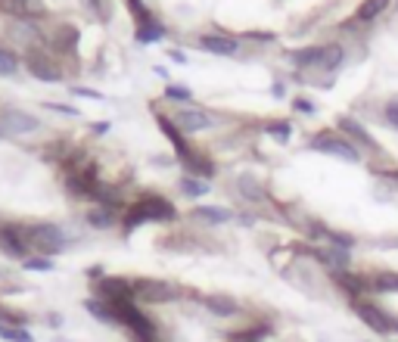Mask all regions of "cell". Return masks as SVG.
I'll return each mask as SVG.
<instances>
[{"label": "cell", "mask_w": 398, "mask_h": 342, "mask_svg": "<svg viewBox=\"0 0 398 342\" xmlns=\"http://www.w3.org/2000/svg\"><path fill=\"white\" fill-rule=\"evenodd\" d=\"M0 10L16 16V19L44 16V4H41V0H0Z\"/></svg>", "instance_id": "cell-10"}, {"label": "cell", "mask_w": 398, "mask_h": 342, "mask_svg": "<svg viewBox=\"0 0 398 342\" xmlns=\"http://www.w3.org/2000/svg\"><path fill=\"white\" fill-rule=\"evenodd\" d=\"M339 128H343V131H349V137H352V140L364 143L367 150H380V147H376V140H373V137L367 134V128H364V125H358V121H354V119H339Z\"/></svg>", "instance_id": "cell-16"}, {"label": "cell", "mask_w": 398, "mask_h": 342, "mask_svg": "<svg viewBox=\"0 0 398 342\" xmlns=\"http://www.w3.org/2000/svg\"><path fill=\"white\" fill-rule=\"evenodd\" d=\"M165 34V25L162 22H147V25H137V41L140 44H153V41H159Z\"/></svg>", "instance_id": "cell-21"}, {"label": "cell", "mask_w": 398, "mask_h": 342, "mask_svg": "<svg viewBox=\"0 0 398 342\" xmlns=\"http://www.w3.org/2000/svg\"><path fill=\"white\" fill-rule=\"evenodd\" d=\"M237 190H240V196L243 199H249V202H262L265 199L262 180L252 178V174H240V178H237Z\"/></svg>", "instance_id": "cell-13"}, {"label": "cell", "mask_w": 398, "mask_h": 342, "mask_svg": "<svg viewBox=\"0 0 398 342\" xmlns=\"http://www.w3.org/2000/svg\"><path fill=\"white\" fill-rule=\"evenodd\" d=\"M389 4H392V0H364V4L358 6V13H354V19L358 22H373Z\"/></svg>", "instance_id": "cell-18"}, {"label": "cell", "mask_w": 398, "mask_h": 342, "mask_svg": "<svg viewBox=\"0 0 398 342\" xmlns=\"http://www.w3.org/2000/svg\"><path fill=\"white\" fill-rule=\"evenodd\" d=\"M41 131V121L34 115L22 112V109H0V134H13V137H25V134H34Z\"/></svg>", "instance_id": "cell-6"}, {"label": "cell", "mask_w": 398, "mask_h": 342, "mask_svg": "<svg viewBox=\"0 0 398 342\" xmlns=\"http://www.w3.org/2000/svg\"><path fill=\"white\" fill-rule=\"evenodd\" d=\"M293 106H296V112H305V115H308V112H314V103H308L305 97H296V100H293Z\"/></svg>", "instance_id": "cell-31"}, {"label": "cell", "mask_w": 398, "mask_h": 342, "mask_svg": "<svg viewBox=\"0 0 398 342\" xmlns=\"http://www.w3.org/2000/svg\"><path fill=\"white\" fill-rule=\"evenodd\" d=\"M165 93H168L171 100H190V97H193V93H190V87H168V91H165Z\"/></svg>", "instance_id": "cell-30"}, {"label": "cell", "mask_w": 398, "mask_h": 342, "mask_svg": "<svg viewBox=\"0 0 398 342\" xmlns=\"http://www.w3.org/2000/svg\"><path fill=\"white\" fill-rule=\"evenodd\" d=\"M371 293H398V271H376L367 277Z\"/></svg>", "instance_id": "cell-14"}, {"label": "cell", "mask_w": 398, "mask_h": 342, "mask_svg": "<svg viewBox=\"0 0 398 342\" xmlns=\"http://www.w3.org/2000/svg\"><path fill=\"white\" fill-rule=\"evenodd\" d=\"M199 47L208 50V53H218V56H234L240 50V44H237V38H230V34H202Z\"/></svg>", "instance_id": "cell-11"}, {"label": "cell", "mask_w": 398, "mask_h": 342, "mask_svg": "<svg viewBox=\"0 0 398 342\" xmlns=\"http://www.w3.org/2000/svg\"><path fill=\"white\" fill-rule=\"evenodd\" d=\"M22 265H25V271H53V261H50V258H44V256L25 258Z\"/></svg>", "instance_id": "cell-27"}, {"label": "cell", "mask_w": 398, "mask_h": 342, "mask_svg": "<svg viewBox=\"0 0 398 342\" xmlns=\"http://www.w3.org/2000/svg\"><path fill=\"white\" fill-rule=\"evenodd\" d=\"M0 339L4 342H34V336L25 330V327L16 324H0Z\"/></svg>", "instance_id": "cell-20"}, {"label": "cell", "mask_w": 398, "mask_h": 342, "mask_svg": "<svg viewBox=\"0 0 398 342\" xmlns=\"http://www.w3.org/2000/svg\"><path fill=\"white\" fill-rule=\"evenodd\" d=\"M25 65H28V72H32L38 81H60V78H62V72L56 69L53 60H50V56H44V53H32V56L25 60Z\"/></svg>", "instance_id": "cell-9"}, {"label": "cell", "mask_w": 398, "mask_h": 342, "mask_svg": "<svg viewBox=\"0 0 398 342\" xmlns=\"http://www.w3.org/2000/svg\"><path fill=\"white\" fill-rule=\"evenodd\" d=\"M352 311L361 317V324L371 327L376 336H392V333H398V321H395L392 315H386L380 305L364 302V299H354L352 302Z\"/></svg>", "instance_id": "cell-4"}, {"label": "cell", "mask_w": 398, "mask_h": 342, "mask_svg": "<svg viewBox=\"0 0 398 342\" xmlns=\"http://www.w3.org/2000/svg\"><path fill=\"white\" fill-rule=\"evenodd\" d=\"M56 50L60 53H75V47H78V28H72V25H60L56 28Z\"/></svg>", "instance_id": "cell-17"}, {"label": "cell", "mask_w": 398, "mask_h": 342, "mask_svg": "<svg viewBox=\"0 0 398 342\" xmlns=\"http://www.w3.org/2000/svg\"><path fill=\"white\" fill-rule=\"evenodd\" d=\"M267 333H271V324H252V327H243V330H234L227 336V342H262Z\"/></svg>", "instance_id": "cell-15"}, {"label": "cell", "mask_w": 398, "mask_h": 342, "mask_svg": "<svg viewBox=\"0 0 398 342\" xmlns=\"http://www.w3.org/2000/svg\"><path fill=\"white\" fill-rule=\"evenodd\" d=\"M308 150L327 152V156H339L343 162H361L358 150H354L349 140H343L339 134H333V131H317L314 137H308Z\"/></svg>", "instance_id": "cell-5"}, {"label": "cell", "mask_w": 398, "mask_h": 342, "mask_svg": "<svg viewBox=\"0 0 398 342\" xmlns=\"http://www.w3.org/2000/svg\"><path fill=\"white\" fill-rule=\"evenodd\" d=\"M202 305H206V311L208 315H215V317H234L237 311H240L237 299H230V296H206Z\"/></svg>", "instance_id": "cell-12"}, {"label": "cell", "mask_w": 398, "mask_h": 342, "mask_svg": "<svg viewBox=\"0 0 398 342\" xmlns=\"http://www.w3.org/2000/svg\"><path fill=\"white\" fill-rule=\"evenodd\" d=\"M171 60H175V63H187V56L180 53V50H171Z\"/></svg>", "instance_id": "cell-34"}, {"label": "cell", "mask_w": 398, "mask_h": 342, "mask_svg": "<svg viewBox=\"0 0 398 342\" xmlns=\"http://www.w3.org/2000/svg\"><path fill=\"white\" fill-rule=\"evenodd\" d=\"M180 190H184L187 196H206L208 193V184L202 178H197V174H187V178L180 180Z\"/></svg>", "instance_id": "cell-24"}, {"label": "cell", "mask_w": 398, "mask_h": 342, "mask_svg": "<svg viewBox=\"0 0 398 342\" xmlns=\"http://www.w3.org/2000/svg\"><path fill=\"white\" fill-rule=\"evenodd\" d=\"M180 289L168 280H153V277H137L134 280V302L137 305H165L175 302Z\"/></svg>", "instance_id": "cell-3"}, {"label": "cell", "mask_w": 398, "mask_h": 342, "mask_svg": "<svg viewBox=\"0 0 398 342\" xmlns=\"http://www.w3.org/2000/svg\"><path fill=\"white\" fill-rule=\"evenodd\" d=\"M47 321H50V327H62V317L60 315H47Z\"/></svg>", "instance_id": "cell-33"}, {"label": "cell", "mask_w": 398, "mask_h": 342, "mask_svg": "<svg viewBox=\"0 0 398 342\" xmlns=\"http://www.w3.org/2000/svg\"><path fill=\"white\" fill-rule=\"evenodd\" d=\"M383 119H386V125H392L398 131V93L386 103V115H383Z\"/></svg>", "instance_id": "cell-29"}, {"label": "cell", "mask_w": 398, "mask_h": 342, "mask_svg": "<svg viewBox=\"0 0 398 342\" xmlns=\"http://www.w3.org/2000/svg\"><path fill=\"white\" fill-rule=\"evenodd\" d=\"M97 299H103L110 305L134 302V280H125V277H103V280H97Z\"/></svg>", "instance_id": "cell-7"}, {"label": "cell", "mask_w": 398, "mask_h": 342, "mask_svg": "<svg viewBox=\"0 0 398 342\" xmlns=\"http://www.w3.org/2000/svg\"><path fill=\"white\" fill-rule=\"evenodd\" d=\"M112 221H115L112 206H100L93 212H88V224H93V228H112Z\"/></svg>", "instance_id": "cell-23"}, {"label": "cell", "mask_w": 398, "mask_h": 342, "mask_svg": "<svg viewBox=\"0 0 398 342\" xmlns=\"http://www.w3.org/2000/svg\"><path fill=\"white\" fill-rule=\"evenodd\" d=\"M16 69H19V60H16V53L13 50H6V47H0V75H16Z\"/></svg>", "instance_id": "cell-25"}, {"label": "cell", "mask_w": 398, "mask_h": 342, "mask_svg": "<svg viewBox=\"0 0 398 342\" xmlns=\"http://www.w3.org/2000/svg\"><path fill=\"white\" fill-rule=\"evenodd\" d=\"M330 243L333 246H339V249H352L354 246V237H349V234H343V230H330Z\"/></svg>", "instance_id": "cell-28"}, {"label": "cell", "mask_w": 398, "mask_h": 342, "mask_svg": "<svg viewBox=\"0 0 398 342\" xmlns=\"http://www.w3.org/2000/svg\"><path fill=\"white\" fill-rule=\"evenodd\" d=\"M84 308H88V315H93L97 321H103V324H115L112 308H110V305H106L103 299H88V302H84Z\"/></svg>", "instance_id": "cell-22"}, {"label": "cell", "mask_w": 398, "mask_h": 342, "mask_svg": "<svg viewBox=\"0 0 398 342\" xmlns=\"http://www.w3.org/2000/svg\"><path fill=\"white\" fill-rule=\"evenodd\" d=\"M22 228V237L28 243V249H34L38 256H56V252L66 249V234H62L56 224L38 221V224H19Z\"/></svg>", "instance_id": "cell-2"}, {"label": "cell", "mask_w": 398, "mask_h": 342, "mask_svg": "<svg viewBox=\"0 0 398 342\" xmlns=\"http://www.w3.org/2000/svg\"><path fill=\"white\" fill-rule=\"evenodd\" d=\"M175 128L180 131V134H197V131H206V128H212V115L208 112H202V109L197 106H190V109H178L175 112Z\"/></svg>", "instance_id": "cell-8"}, {"label": "cell", "mask_w": 398, "mask_h": 342, "mask_svg": "<svg viewBox=\"0 0 398 342\" xmlns=\"http://www.w3.org/2000/svg\"><path fill=\"white\" fill-rule=\"evenodd\" d=\"M193 215H197L199 221H208V224H227L230 218H234L227 209H218V206H199Z\"/></svg>", "instance_id": "cell-19"}, {"label": "cell", "mask_w": 398, "mask_h": 342, "mask_svg": "<svg viewBox=\"0 0 398 342\" xmlns=\"http://www.w3.org/2000/svg\"><path fill=\"white\" fill-rule=\"evenodd\" d=\"M265 131L274 137V140L286 143V140H289V131H293V125H289V121H265Z\"/></svg>", "instance_id": "cell-26"}, {"label": "cell", "mask_w": 398, "mask_h": 342, "mask_svg": "<svg viewBox=\"0 0 398 342\" xmlns=\"http://www.w3.org/2000/svg\"><path fill=\"white\" fill-rule=\"evenodd\" d=\"M175 218H178V209L171 206V199H165V196H159V193H143L134 206L125 209L121 230H125V237H128V234H134V228H140V224H147V221H175Z\"/></svg>", "instance_id": "cell-1"}, {"label": "cell", "mask_w": 398, "mask_h": 342, "mask_svg": "<svg viewBox=\"0 0 398 342\" xmlns=\"http://www.w3.org/2000/svg\"><path fill=\"white\" fill-rule=\"evenodd\" d=\"M75 93H78V97H91V100H100V93H97V91H88V87H75Z\"/></svg>", "instance_id": "cell-32"}]
</instances>
